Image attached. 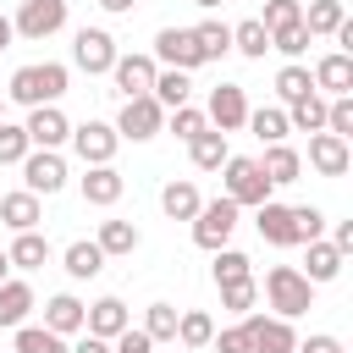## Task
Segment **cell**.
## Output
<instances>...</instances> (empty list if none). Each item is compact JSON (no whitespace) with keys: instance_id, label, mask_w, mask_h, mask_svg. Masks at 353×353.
<instances>
[{"instance_id":"obj_23","label":"cell","mask_w":353,"mask_h":353,"mask_svg":"<svg viewBox=\"0 0 353 353\" xmlns=\"http://www.w3.org/2000/svg\"><path fill=\"white\" fill-rule=\"evenodd\" d=\"M61 265H66V276H72V281H94V276L105 270V248H99V243H88V237H77V243H66Z\"/></svg>"},{"instance_id":"obj_53","label":"cell","mask_w":353,"mask_h":353,"mask_svg":"<svg viewBox=\"0 0 353 353\" xmlns=\"http://www.w3.org/2000/svg\"><path fill=\"white\" fill-rule=\"evenodd\" d=\"M138 0H99V11H110V17H127Z\"/></svg>"},{"instance_id":"obj_7","label":"cell","mask_w":353,"mask_h":353,"mask_svg":"<svg viewBox=\"0 0 353 353\" xmlns=\"http://www.w3.org/2000/svg\"><path fill=\"white\" fill-rule=\"evenodd\" d=\"M160 127H165V110H160L154 94H132V99H121V116H116V132H121V138L149 143Z\"/></svg>"},{"instance_id":"obj_6","label":"cell","mask_w":353,"mask_h":353,"mask_svg":"<svg viewBox=\"0 0 353 353\" xmlns=\"http://www.w3.org/2000/svg\"><path fill=\"white\" fill-rule=\"evenodd\" d=\"M116 39L105 33V28H77V39H72V66L77 72H88V77H105L110 66H116Z\"/></svg>"},{"instance_id":"obj_21","label":"cell","mask_w":353,"mask_h":353,"mask_svg":"<svg viewBox=\"0 0 353 353\" xmlns=\"http://www.w3.org/2000/svg\"><path fill=\"white\" fill-rule=\"evenodd\" d=\"M254 226H259V237L270 248H292V215H287V204H276V199L254 204Z\"/></svg>"},{"instance_id":"obj_10","label":"cell","mask_w":353,"mask_h":353,"mask_svg":"<svg viewBox=\"0 0 353 353\" xmlns=\"http://www.w3.org/2000/svg\"><path fill=\"white\" fill-rule=\"evenodd\" d=\"M243 331H248V347L254 353H292L298 347V331H292V320H281V314H243Z\"/></svg>"},{"instance_id":"obj_57","label":"cell","mask_w":353,"mask_h":353,"mask_svg":"<svg viewBox=\"0 0 353 353\" xmlns=\"http://www.w3.org/2000/svg\"><path fill=\"white\" fill-rule=\"evenodd\" d=\"M0 121H6V105H0Z\"/></svg>"},{"instance_id":"obj_20","label":"cell","mask_w":353,"mask_h":353,"mask_svg":"<svg viewBox=\"0 0 353 353\" xmlns=\"http://www.w3.org/2000/svg\"><path fill=\"white\" fill-rule=\"evenodd\" d=\"M127 325H132V320H127V303H121V298H94V303L83 309V331H94V336H105V342L121 336Z\"/></svg>"},{"instance_id":"obj_5","label":"cell","mask_w":353,"mask_h":353,"mask_svg":"<svg viewBox=\"0 0 353 353\" xmlns=\"http://www.w3.org/2000/svg\"><path fill=\"white\" fill-rule=\"evenodd\" d=\"M17 165H22V188L39 193V199H50V193L66 188V160H61V149H28Z\"/></svg>"},{"instance_id":"obj_38","label":"cell","mask_w":353,"mask_h":353,"mask_svg":"<svg viewBox=\"0 0 353 353\" xmlns=\"http://www.w3.org/2000/svg\"><path fill=\"white\" fill-rule=\"evenodd\" d=\"M309 88H314V77H309V66H303V61H287V66L276 72V99H281V105L303 99Z\"/></svg>"},{"instance_id":"obj_25","label":"cell","mask_w":353,"mask_h":353,"mask_svg":"<svg viewBox=\"0 0 353 353\" xmlns=\"http://www.w3.org/2000/svg\"><path fill=\"white\" fill-rule=\"evenodd\" d=\"M188 154H193V165H199V171H221V165H226V154H232V143H226V132H221V127H204L199 138H188Z\"/></svg>"},{"instance_id":"obj_41","label":"cell","mask_w":353,"mask_h":353,"mask_svg":"<svg viewBox=\"0 0 353 353\" xmlns=\"http://www.w3.org/2000/svg\"><path fill=\"white\" fill-rule=\"evenodd\" d=\"M143 331H149V342H176V303H149V314H143Z\"/></svg>"},{"instance_id":"obj_51","label":"cell","mask_w":353,"mask_h":353,"mask_svg":"<svg viewBox=\"0 0 353 353\" xmlns=\"http://www.w3.org/2000/svg\"><path fill=\"white\" fill-rule=\"evenodd\" d=\"M66 353H110V342H105V336H94V331H77V342H72Z\"/></svg>"},{"instance_id":"obj_36","label":"cell","mask_w":353,"mask_h":353,"mask_svg":"<svg viewBox=\"0 0 353 353\" xmlns=\"http://www.w3.org/2000/svg\"><path fill=\"white\" fill-rule=\"evenodd\" d=\"M66 347H72V342L55 336L50 325H28V320L17 325V353H66Z\"/></svg>"},{"instance_id":"obj_22","label":"cell","mask_w":353,"mask_h":353,"mask_svg":"<svg viewBox=\"0 0 353 353\" xmlns=\"http://www.w3.org/2000/svg\"><path fill=\"white\" fill-rule=\"evenodd\" d=\"M0 221H6L11 232H33V226L44 221V210H39V193H28V188L6 193V199H0Z\"/></svg>"},{"instance_id":"obj_48","label":"cell","mask_w":353,"mask_h":353,"mask_svg":"<svg viewBox=\"0 0 353 353\" xmlns=\"http://www.w3.org/2000/svg\"><path fill=\"white\" fill-rule=\"evenodd\" d=\"M210 347H215V353H254V347H248L243 320H237V325H226V331H215V336H210Z\"/></svg>"},{"instance_id":"obj_46","label":"cell","mask_w":353,"mask_h":353,"mask_svg":"<svg viewBox=\"0 0 353 353\" xmlns=\"http://www.w3.org/2000/svg\"><path fill=\"white\" fill-rule=\"evenodd\" d=\"M28 149H33V143H28V127H17V121H0V165H17Z\"/></svg>"},{"instance_id":"obj_15","label":"cell","mask_w":353,"mask_h":353,"mask_svg":"<svg viewBox=\"0 0 353 353\" xmlns=\"http://www.w3.org/2000/svg\"><path fill=\"white\" fill-rule=\"evenodd\" d=\"M314 94H325V99H336V94H353V55H342V50H331V55H320L314 61Z\"/></svg>"},{"instance_id":"obj_54","label":"cell","mask_w":353,"mask_h":353,"mask_svg":"<svg viewBox=\"0 0 353 353\" xmlns=\"http://www.w3.org/2000/svg\"><path fill=\"white\" fill-rule=\"evenodd\" d=\"M11 39H17V28H11V17H0V50H6Z\"/></svg>"},{"instance_id":"obj_28","label":"cell","mask_w":353,"mask_h":353,"mask_svg":"<svg viewBox=\"0 0 353 353\" xmlns=\"http://www.w3.org/2000/svg\"><path fill=\"white\" fill-rule=\"evenodd\" d=\"M28 309H33V287L17 281V276H6V281H0V325L17 331V325L28 320Z\"/></svg>"},{"instance_id":"obj_2","label":"cell","mask_w":353,"mask_h":353,"mask_svg":"<svg viewBox=\"0 0 353 353\" xmlns=\"http://www.w3.org/2000/svg\"><path fill=\"white\" fill-rule=\"evenodd\" d=\"M265 303L281 314V320H298L314 309V281L298 270V265H270L265 270Z\"/></svg>"},{"instance_id":"obj_19","label":"cell","mask_w":353,"mask_h":353,"mask_svg":"<svg viewBox=\"0 0 353 353\" xmlns=\"http://www.w3.org/2000/svg\"><path fill=\"white\" fill-rule=\"evenodd\" d=\"M309 254H303V276L314 281V287H325V281H336L342 276V265H347V254L331 243V237H314V243H303Z\"/></svg>"},{"instance_id":"obj_49","label":"cell","mask_w":353,"mask_h":353,"mask_svg":"<svg viewBox=\"0 0 353 353\" xmlns=\"http://www.w3.org/2000/svg\"><path fill=\"white\" fill-rule=\"evenodd\" d=\"M110 353H154V342H149L143 325H127L121 336H110Z\"/></svg>"},{"instance_id":"obj_32","label":"cell","mask_w":353,"mask_h":353,"mask_svg":"<svg viewBox=\"0 0 353 353\" xmlns=\"http://www.w3.org/2000/svg\"><path fill=\"white\" fill-rule=\"evenodd\" d=\"M94 243L105 248V259H121V254H132L143 237H138L132 221H99V237H94Z\"/></svg>"},{"instance_id":"obj_56","label":"cell","mask_w":353,"mask_h":353,"mask_svg":"<svg viewBox=\"0 0 353 353\" xmlns=\"http://www.w3.org/2000/svg\"><path fill=\"white\" fill-rule=\"evenodd\" d=\"M193 6H199V11H215V6H226V0H193Z\"/></svg>"},{"instance_id":"obj_16","label":"cell","mask_w":353,"mask_h":353,"mask_svg":"<svg viewBox=\"0 0 353 353\" xmlns=\"http://www.w3.org/2000/svg\"><path fill=\"white\" fill-rule=\"evenodd\" d=\"M309 165H314L320 176H342V171L353 165L347 138H336V132H309Z\"/></svg>"},{"instance_id":"obj_9","label":"cell","mask_w":353,"mask_h":353,"mask_svg":"<svg viewBox=\"0 0 353 353\" xmlns=\"http://www.w3.org/2000/svg\"><path fill=\"white\" fill-rule=\"evenodd\" d=\"M72 154L83 160V165H110L116 160V143H121V132L110 127V121H83V127H72Z\"/></svg>"},{"instance_id":"obj_55","label":"cell","mask_w":353,"mask_h":353,"mask_svg":"<svg viewBox=\"0 0 353 353\" xmlns=\"http://www.w3.org/2000/svg\"><path fill=\"white\" fill-rule=\"evenodd\" d=\"M6 276H11V259H6V248H0V281H6Z\"/></svg>"},{"instance_id":"obj_24","label":"cell","mask_w":353,"mask_h":353,"mask_svg":"<svg viewBox=\"0 0 353 353\" xmlns=\"http://www.w3.org/2000/svg\"><path fill=\"white\" fill-rule=\"evenodd\" d=\"M83 298H72V292H55L50 303H44V325L55 331V336H77L83 331Z\"/></svg>"},{"instance_id":"obj_30","label":"cell","mask_w":353,"mask_h":353,"mask_svg":"<svg viewBox=\"0 0 353 353\" xmlns=\"http://www.w3.org/2000/svg\"><path fill=\"white\" fill-rule=\"evenodd\" d=\"M243 127H248V132H254L259 143H281V138L292 132V127H287V110H281V105H259V110L248 105V121H243Z\"/></svg>"},{"instance_id":"obj_14","label":"cell","mask_w":353,"mask_h":353,"mask_svg":"<svg viewBox=\"0 0 353 353\" xmlns=\"http://www.w3.org/2000/svg\"><path fill=\"white\" fill-rule=\"evenodd\" d=\"M154 55H116V66H110V83H116V94L121 99H132V94H149L154 88Z\"/></svg>"},{"instance_id":"obj_27","label":"cell","mask_w":353,"mask_h":353,"mask_svg":"<svg viewBox=\"0 0 353 353\" xmlns=\"http://www.w3.org/2000/svg\"><path fill=\"white\" fill-rule=\"evenodd\" d=\"M342 22H347L342 0H309V6H303V33H309V39H331Z\"/></svg>"},{"instance_id":"obj_34","label":"cell","mask_w":353,"mask_h":353,"mask_svg":"<svg viewBox=\"0 0 353 353\" xmlns=\"http://www.w3.org/2000/svg\"><path fill=\"white\" fill-rule=\"evenodd\" d=\"M232 50H237V55H248V61H265V50H270V33H265V22H259V17L237 22V28H232Z\"/></svg>"},{"instance_id":"obj_47","label":"cell","mask_w":353,"mask_h":353,"mask_svg":"<svg viewBox=\"0 0 353 353\" xmlns=\"http://www.w3.org/2000/svg\"><path fill=\"white\" fill-rule=\"evenodd\" d=\"M270 50H281L287 61H298V55L309 50V33H303V22H292V28H281V33H270Z\"/></svg>"},{"instance_id":"obj_3","label":"cell","mask_w":353,"mask_h":353,"mask_svg":"<svg viewBox=\"0 0 353 353\" xmlns=\"http://www.w3.org/2000/svg\"><path fill=\"white\" fill-rule=\"evenodd\" d=\"M221 188H226V199H232L237 210H243V204L254 210V204H265V199L276 193V188L265 182V171H259L254 154H226V165H221Z\"/></svg>"},{"instance_id":"obj_26","label":"cell","mask_w":353,"mask_h":353,"mask_svg":"<svg viewBox=\"0 0 353 353\" xmlns=\"http://www.w3.org/2000/svg\"><path fill=\"white\" fill-rule=\"evenodd\" d=\"M6 259H11V270H39V265H50V237L33 226V232H17V243L6 248Z\"/></svg>"},{"instance_id":"obj_50","label":"cell","mask_w":353,"mask_h":353,"mask_svg":"<svg viewBox=\"0 0 353 353\" xmlns=\"http://www.w3.org/2000/svg\"><path fill=\"white\" fill-rule=\"evenodd\" d=\"M292 353H342V342H336L331 331H314V336H309V342H298Z\"/></svg>"},{"instance_id":"obj_17","label":"cell","mask_w":353,"mask_h":353,"mask_svg":"<svg viewBox=\"0 0 353 353\" xmlns=\"http://www.w3.org/2000/svg\"><path fill=\"white\" fill-rule=\"evenodd\" d=\"M259 171H265V182H270V188H287V182H298V176H303V154H298L287 138H281V143H265Z\"/></svg>"},{"instance_id":"obj_33","label":"cell","mask_w":353,"mask_h":353,"mask_svg":"<svg viewBox=\"0 0 353 353\" xmlns=\"http://www.w3.org/2000/svg\"><path fill=\"white\" fill-rule=\"evenodd\" d=\"M154 99H160V110H176V105H188V94H193V83H188V72H176V66H165V72H154V88H149Z\"/></svg>"},{"instance_id":"obj_52","label":"cell","mask_w":353,"mask_h":353,"mask_svg":"<svg viewBox=\"0 0 353 353\" xmlns=\"http://www.w3.org/2000/svg\"><path fill=\"white\" fill-rule=\"evenodd\" d=\"M331 243H336L342 254H353V221H336V232H331Z\"/></svg>"},{"instance_id":"obj_39","label":"cell","mask_w":353,"mask_h":353,"mask_svg":"<svg viewBox=\"0 0 353 353\" xmlns=\"http://www.w3.org/2000/svg\"><path fill=\"white\" fill-rule=\"evenodd\" d=\"M287 215H292V248L325 237V210H314V204H287Z\"/></svg>"},{"instance_id":"obj_44","label":"cell","mask_w":353,"mask_h":353,"mask_svg":"<svg viewBox=\"0 0 353 353\" xmlns=\"http://www.w3.org/2000/svg\"><path fill=\"white\" fill-rule=\"evenodd\" d=\"M325 132H336V138H353V94H336V99H325Z\"/></svg>"},{"instance_id":"obj_40","label":"cell","mask_w":353,"mask_h":353,"mask_svg":"<svg viewBox=\"0 0 353 353\" xmlns=\"http://www.w3.org/2000/svg\"><path fill=\"white\" fill-rule=\"evenodd\" d=\"M259 303V281L254 276H243V281H221V309L226 314H248Z\"/></svg>"},{"instance_id":"obj_45","label":"cell","mask_w":353,"mask_h":353,"mask_svg":"<svg viewBox=\"0 0 353 353\" xmlns=\"http://www.w3.org/2000/svg\"><path fill=\"white\" fill-rule=\"evenodd\" d=\"M165 127H171V132L188 143V138H199L210 121H204V110H193V105H176V110H165Z\"/></svg>"},{"instance_id":"obj_35","label":"cell","mask_w":353,"mask_h":353,"mask_svg":"<svg viewBox=\"0 0 353 353\" xmlns=\"http://www.w3.org/2000/svg\"><path fill=\"white\" fill-rule=\"evenodd\" d=\"M210 336H215V320L204 309H182L176 314V342L182 347H210Z\"/></svg>"},{"instance_id":"obj_12","label":"cell","mask_w":353,"mask_h":353,"mask_svg":"<svg viewBox=\"0 0 353 353\" xmlns=\"http://www.w3.org/2000/svg\"><path fill=\"white\" fill-rule=\"evenodd\" d=\"M154 66H176V72L204 66L199 61V44H193V28H160L154 33Z\"/></svg>"},{"instance_id":"obj_37","label":"cell","mask_w":353,"mask_h":353,"mask_svg":"<svg viewBox=\"0 0 353 353\" xmlns=\"http://www.w3.org/2000/svg\"><path fill=\"white\" fill-rule=\"evenodd\" d=\"M193 44H199V61H221L232 50V28L226 22H199L193 28Z\"/></svg>"},{"instance_id":"obj_29","label":"cell","mask_w":353,"mask_h":353,"mask_svg":"<svg viewBox=\"0 0 353 353\" xmlns=\"http://www.w3.org/2000/svg\"><path fill=\"white\" fill-rule=\"evenodd\" d=\"M287 127L292 132H325V94H303V99H292L287 105Z\"/></svg>"},{"instance_id":"obj_31","label":"cell","mask_w":353,"mask_h":353,"mask_svg":"<svg viewBox=\"0 0 353 353\" xmlns=\"http://www.w3.org/2000/svg\"><path fill=\"white\" fill-rule=\"evenodd\" d=\"M199 204H204V199H199L193 182H165V188H160V210H165L171 221H193Z\"/></svg>"},{"instance_id":"obj_11","label":"cell","mask_w":353,"mask_h":353,"mask_svg":"<svg viewBox=\"0 0 353 353\" xmlns=\"http://www.w3.org/2000/svg\"><path fill=\"white\" fill-rule=\"evenodd\" d=\"M204 121L221 127V132H237V127L248 121V94H243V83H215V88H210V110H204Z\"/></svg>"},{"instance_id":"obj_4","label":"cell","mask_w":353,"mask_h":353,"mask_svg":"<svg viewBox=\"0 0 353 353\" xmlns=\"http://www.w3.org/2000/svg\"><path fill=\"white\" fill-rule=\"evenodd\" d=\"M188 226H193V243H199L204 254H215V248H226V243H232V232H237V204L221 193V199L199 204V215H193Z\"/></svg>"},{"instance_id":"obj_42","label":"cell","mask_w":353,"mask_h":353,"mask_svg":"<svg viewBox=\"0 0 353 353\" xmlns=\"http://www.w3.org/2000/svg\"><path fill=\"white\" fill-rule=\"evenodd\" d=\"M243 276H254V270H248V254L232 248V243L215 248V287H221V281H243Z\"/></svg>"},{"instance_id":"obj_1","label":"cell","mask_w":353,"mask_h":353,"mask_svg":"<svg viewBox=\"0 0 353 353\" xmlns=\"http://www.w3.org/2000/svg\"><path fill=\"white\" fill-rule=\"evenodd\" d=\"M66 88H72V72H66L61 61H33V66H17V72H11L6 99L22 105V110H33V105H61Z\"/></svg>"},{"instance_id":"obj_43","label":"cell","mask_w":353,"mask_h":353,"mask_svg":"<svg viewBox=\"0 0 353 353\" xmlns=\"http://www.w3.org/2000/svg\"><path fill=\"white\" fill-rule=\"evenodd\" d=\"M259 22H265V33H281V28H292V22H303V6H298V0H265V11H259Z\"/></svg>"},{"instance_id":"obj_18","label":"cell","mask_w":353,"mask_h":353,"mask_svg":"<svg viewBox=\"0 0 353 353\" xmlns=\"http://www.w3.org/2000/svg\"><path fill=\"white\" fill-rule=\"evenodd\" d=\"M121 193H127V176H121L116 165H88V171H83V204L110 210Z\"/></svg>"},{"instance_id":"obj_13","label":"cell","mask_w":353,"mask_h":353,"mask_svg":"<svg viewBox=\"0 0 353 353\" xmlns=\"http://www.w3.org/2000/svg\"><path fill=\"white\" fill-rule=\"evenodd\" d=\"M22 127H28V143H33V149H61V143L72 138V121H66L61 105H33Z\"/></svg>"},{"instance_id":"obj_8","label":"cell","mask_w":353,"mask_h":353,"mask_svg":"<svg viewBox=\"0 0 353 353\" xmlns=\"http://www.w3.org/2000/svg\"><path fill=\"white\" fill-rule=\"evenodd\" d=\"M11 28H17V39L44 44L50 33H61V28H66V0H22V11L11 17Z\"/></svg>"}]
</instances>
